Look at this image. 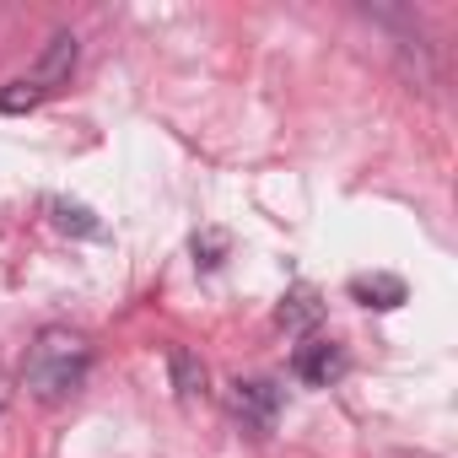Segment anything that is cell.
<instances>
[{"mask_svg":"<svg viewBox=\"0 0 458 458\" xmlns=\"http://www.w3.org/2000/svg\"><path fill=\"white\" fill-rule=\"evenodd\" d=\"M92 377V345L76 335V329H44L33 345H28V361H22V383L33 399L44 404H60L71 394H81Z\"/></svg>","mask_w":458,"mask_h":458,"instance_id":"obj_1","label":"cell"},{"mask_svg":"<svg viewBox=\"0 0 458 458\" xmlns=\"http://www.w3.org/2000/svg\"><path fill=\"white\" fill-rule=\"evenodd\" d=\"M345 345L340 340H308V345H297V356H292V372L302 377V383H313V388H329L335 377H345Z\"/></svg>","mask_w":458,"mask_h":458,"instance_id":"obj_2","label":"cell"},{"mask_svg":"<svg viewBox=\"0 0 458 458\" xmlns=\"http://www.w3.org/2000/svg\"><path fill=\"white\" fill-rule=\"evenodd\" d=\"M233 415L254 431H270L276 415H281V388L265 383V377H249V383H233Z\"/></svg>","mask_w":458,"mask_h":458,"instance_id":"obj_3","label":"cell"},{"mask_svg":"<svg viewBox=\"0 0 458 458\" xmlns=\"http://www.w3.org/2000/svg\"><path fill=\"white\" fill-rule=\"evenodd\" d=\"M76 60H81L76 33H55V38H49V49L38 55V71H33L28 81H33V87H44V92H55V87H65V81H71Z\"/></svg>","mask_w":458,"mask_h":458,"instance_id":"obj_4","label":"cell"},{"mask_svg":"<svg viewBox=\"0 0 458 458\" xmlns=\"http://www.w3.org/2000/svg\"><path fill=\"white\" fill-rule=\"evenodd\" d=\"M281 329L286 335H308V329H318V318H324V302H318V292L313 286H292L286 297H281Z\"/></svg>","mask_w":458,"mask_h":458,"instance_id":"obj_5","label":"cell"},{"mask_svg":"<svg viewBox=\"0 0 458 458\" xmlns=\"http://www.w3.org/2000/svg\"><path fill=\"white\" fill-rule=\"evenodd\" d=\"M44 210H49V221L60 226V233H76V238H103V221H98L87 205H76V199L49 194V199H44Z\"/></svg>","mask_w":458,"mask_h":458,"instance_id":"obj_6","label":"cell"},{"mask_svg":"<svg viewBox=\"0 0 458 458\" xmlns=\"http://www.w3.org/2000/svg\"><path fill=\"white\" fill-rule=\"evenodd\" d=\"M351 297L361 308H399L404 302V281L399 276H356L351 281Z\"/></svg>","mask_w":458,"mask_h":458,"instance_id":"obj_7","label":"cell"},{"mask_svg":"<svg viewBox=\"0 0 458 458\" xmlns=\"http://www.w3.org/2000/svg\"><path fill=\"white\" fill-rule=\"evenodd\" d=\"M167 372H173V388L178 394H205V361L189 345H173L167 351Z\"/></svg>","mask_w":458,"mask_h":458,"instance_id":"obj_8","label":"cell"},{"mask_svg":"<svg viewBox=\"0 0 458 458\" xmlns=\"http://www.w3.org/2000/svg\"><path fill=\"white\" fill-rule=\"evenodd\" d=\"M49 92L44 87H33L28 76L22 81H6V87H0V114H28V108H38Z\"/></svg>","mask_w":458,"mask_h":458,"instance_id":"obj_9","label":"cell"},{"mask_svg":"<svg viewBox=\"0 0 458 458\" xmlns=\"http://www.w3.org/2000/svg\"><path fill=\"white\" fill-rule=\"evenodd\" d=\"M226 259V233H216V226H205V233H194V265L216 270Z\"/></svg>","mask_w":458,"mask_h":458,"instance_id":"obj_10","label":"cell"},{"mask_svg":"<svg viewBox=\"0 0 458 458\" xmlns=\"http://www.w3.org/2000/svg\"><path fill=\"white\" fill-rule=\"evenodd\" d=\"M6 404H12V383L0 377V415H6Z\"/></svg>","mask_w":458,"mask_h":458,"instance_id":"obj_11","label":"cell"}]
</instances>
